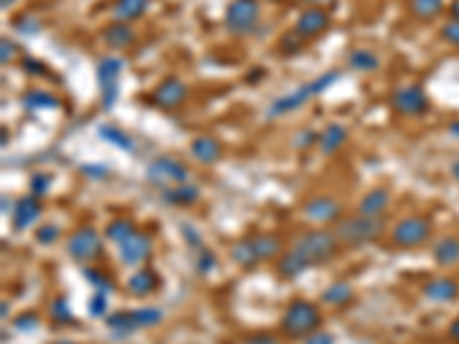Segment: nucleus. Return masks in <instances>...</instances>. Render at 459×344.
I'll return each instance as SVG.
<instances>
[{
    "mask_svg": "<svg viewBox=\"0 0 459 344\" xmlns=\"http://www.w3.org/2000/svg\"><path fill=\"white\" fill-rule=\"evenodd\" d=\"M306 262L294 253V250H290L287 255L280 257V262H278V275L285 278V280H292V278H299L303 271H306Z\"/></svg>",
    "mask_w": 459,
    "mask_h": 344,
    "instance_id": "33",
    "label": "nucleus"
},
{
    "mask_svg": "<svg viewBox=\"0 0 459 344\" xmlns=\"http://www.w3.org/2000/svg\"><path fill=\"white\" fill-rule=\"evenodd\" d=\"M303 344H335L333 342V336H328V333H312V336L306 338V342Z\"/></svg>",
    "mask_w": 459,
    "mask_h": 344,
    "instance_id": "51",
    "label": "nucleus"
},
{
    "mask_svg": "<svg viewBox=\"0 0 459 344\" xmlns=\"http://www.w3.org/2000/svg\"><path fill=\"white\" fill-rule=\"evenodd\" d=\"M81 172L90 177V179H104L108 174V168L106 165H81Z\"/></svg>",
    "mask_w": 459,
    "mask_h": 344,
    "instance_id": "49",
    "label": "nucleus"
},
{
    "mask_svg": "<svg viewBox=\"0 0 459 344\" xmlns=\"http://www.w3.org/2000/svg\"><path fill=\"white\" fill-rule=\"evenodd\" d=\"M450 172H453V177L459 182V159L457 161H453V165H450Z\"/></svg>",
    "mask_w": 459,
    "mask_h": 344,
    "instance_id": "54",
    "label": "nucleus"
},
{
    "mask_svg": "<svg viewBox=\"0 0 459 344\" xmlns=\"http://www.w3.org/2000/svg\"><path fill=\"white\" fill-rule=\"evenodd\" d=\"M422 296L431 303H450L459 296V285L453 278H434L422 287Z\"/></svg>",
    "mask_w": 459,
    "mask_h": 344,
    "instance_id": "17",
    "label": "nucleus"
},
{
    "mask_svg": "<svg viewBox=\"0 0 459 344\" xmlns=\"http://www.w3.org/2000/svg\"><path fill=\"white\" fill-rule=\"evenodd\" d=\"M53 344H76V342H69V340H60V342H53Z\"/></svg>",
    "mask_w": 459,
    "mask_h": 344,
    "instance_id": "59",
    "label": "nucleus"
},
{
    "mask_svg": "<svg viewBox=\"0 0 459 344\" xmlns=\"http://www.w3.org/2000/svg\"><path fill=\"white\" fill-rule=\"evenodd\" d=\"M106 310H108V294L106 292H97L95 296H92V301L88 305V312L92 314V317H106Z\"/></svg>",
    "mask_w": 459,
    "mask_h": 344,
    "instance_id": "42",
    "label": "nucleus"
},
{
    "mask_svg": "<svg viewBox=\"0 0 459 344\" xmlns=\"http://www.w3.org/2000/svg\"><path fill=\"white\" fill-rule=\"evenodd\" d=\"M106 239L108 241H113V244H124V241L129 237H133L136 235V225L129 218H115V220H110L108 225H106Z\"/></svg>",
    "mask_w": 459,
    "mask_h": 344,
    "instance_id": "32",
    "label": "nucleus"
},
{
    "mask_svg": "<svg viewBox=\"0 0 459 344\" xmlns=\"http://www.w3.org/2000/svg\"><path fill=\"white\" fill-rule=\"evenodd\" d=\"M251 241V246H253V253H255V257L260 259H271V257H275L280 253V248H282V244H280V239L278 237H273V235H255V237H251L248 239Z\"/></svg>",
    "mask_w": 459,
    "mask_h": 344,
    "instance_id": "29",
    "label": "nucleus"
},
{
    "mask_svg": "<svg viewBox=\"0 0 459 344\" xmlns=\"http://www.w3.org/2000/svg\"><path fill=\"white\" fill-rule=\"evenodd\" d=\"M37 326H40V317L35 312H23L14 319V328L18 333H32Z\"/></svg>",
    "mask_w": 459,
    "mask_h": 344,
    "instance_id": "43",
    "label": "nucleus"
},
{
    "mask_svg": "<svg viewBox=\"0 0 459 344\" xmlns=\"http://www.w3.org/2000/svg\"><path fill=\"white\" fill-rule=\"evenodd\" d=\"M345 141H347V129L342 124L333 122L319 134V143L317 145H319V152L324 156H333L340 147L345 145Z\"/></svg>",
    "mask_w": 459,
    "mask_h": 344,
    "instance_id": "23",
    "label": "nucleus"
},
{
    "mask_svg": "<svg viewBox=\"0 0 459 344\" xmlns=\"http://www.w3.org/2000/svg\"><path fill=\"white\" fill-rule=\"evenodd\" d=\"M181 235H184V239H186V244H189L191 248H196V250L205 248V246H202L200 232H198L196 227H191V225H186V223H184V225H181Z\"/></svg>",
    "mask_w": 459,
    "mask_h": 344,
    "instance_id": "46",
    "label": "nucleus"
},
{
    "mask_svg": "<svg viewBox=\"0 0 459 344\" xmlns=\"http://www.w3.org/2000/svg\"><path fill=\"white\" fill-rule=\"evenodd\" d=\"M352 301H354V287L345 280L330 283L326 290L321 292V303H326V305H347Z\"/></svg>",
    "mask_w": 459,
    "mask_h": 344,
    "instance_id": "27",
    "label": "nucleus"
},
{
    "mask_svg": "<svg viewBox=\"0 0 459 344\" xmlns=\"http://www.w3.org/2000/svg\"><path fill=\"white\" fill-rule=\"evenodd\" d=\"M21 104L25 110H55L60 106V101L46 90H28L21 99Z\"/></svg>",
    "mask_w": 459,
    "mask_h": 344,
    "instance_id": "26",
    "label": "nucleus"
},
{
    "mask_svg": "<svg viewBox=\"0 0 459 344\" xmlns=\"http://www.w3.org/2000/svg\"><path fill=\"white\" fill-rule=\"evenodd\" d=\"M450 12H453V18H457V21H459V0H455L453 7H450Z\"/></svg>",
    "mask_w": 459,
    "mask_h": 344,
    "instance_id": "55",
    "label": "nucleus"
},
{
    "mask_svg": "<svg viewBox=\"0 0 459 344\" xmlns=\"http://www.w3.org/2000/svg\"><path fill=\"white\" fill-rule=\"evenodd\" d=\"M303 46H306V37H301L297 30H292V32L280 37V53L282 55H297L303 51Z\"/></svg>",
    "mask_w": 459,
    "mask_h": 344,
    "instance_id": "36",
    "label": "nucleus"
},
{
    "mask_svg": "<svg viewBox=\"0 0 459 344\" xmlns=\"http://www.w3.org/2000/svg\"><path fill=\"white\" fill-rule=\"evenodd\" d=\"M340 76H342V73H340L338 69H330L326 73H321V76L308 81L306 85H299L297 90H292L290 95L273 99V104L269 106V117H282V115L292 113V110H299L301 106H306L308 101H312L317 95L326 92L333 83H338Z\"/></svg>",
    "mask_w": 459,
    "mask_h": 344,
    "instance_id": "1",
    "label": "nucleus"
},
{
    "mask_svg": "<svg viewBox=\"0 0 459 344\" xmlns=\"http://www.w3.org/2000/svg\"><path fill=\"white\" fill-rule=\"evenodd\" d=\"M101 250H104V246H101L99 232L95 227H90V225L78 227L67 239V255L73 259V262H78V264L95 262V259L101 255Z\"/></svg>",
    "mask_w": 459,
    "mask_h": 344,
    "instance_id": "8",
    "label": "nucleus"
},
{
    "mask_svg": "<svg viewBox=\"0 0 459 344\" xmlns=\"http://www.w3.org/2000/svg\"><path fill=\"white\" fill-rule=\"evenodd\" d=\"M58 239H60V227L53 225V223H46V225L37 227V232H35V241L40 246H53Z\"/></svg>",
    "mask_w": 459,
    "mask_h": 344,
    "instance_id": "38",
    "label": "nucleus"
},
{
    "mask_svg": "<svg viewBox=\"0 0 459 344\" xmlns=\"http://www.w3.org/2000/svg\"><path fill=\"white\" fill-rule=\"evenodd\" d=\"M0 5H3V9H9L14 5V0H0Z\"/></svg>",
    "mask_w": 459,
    "mask_h": 344,
    "instance_id": "56",
    "label": "nucleus"
},
{
    "mask_svg": "<svg viewBox=\"0 0 459 344\" xmlns=\"http://www.w3.org/2000/svg\"><path fill=\"white\" fill-rule=\"evenodd\" d=\"M260 21V0H232L225 9V28L232 35H251Z\"/></svg>",
    "mask_w": 459,
    "mask_h": 344,
    "instance_id": "7",
    "label": "nucleus"
},
{
    "mask_svg": "<svg viewBox=\"0 0 459 344\" xmlns=\"http://www.w3.org/2000/svg\"><path fill=\"white\" fill-rule=\"evenodd\" d=\"M145 174L156 186H179L189 182V168L179 159H172V156H156V159L147 163Z\"/></svg>",
    "mask_w": 459,
    "mask_h": 344,
    "instance_id": "9",
    "label": "nucleus"
},
{
    "mask_svg": "<svg viewBox=\"0 0 459 344\" xmlns=\"http://www.w3.org/2000/svg\"><path fill=\"white\" fill-rule=\"evenodd\" d=\"M431 257L436 259L441 266H453L459 262V239L457 237H443L439 239L434 248H431Z\"/></svg>",
    "mask_w": 459,
    "mask_h": 344,
    "instance_id": "24",
    "label": "nucleus"
},
{
    "mask_svg": "<svg viewBox=\"0 0 459 344\" xmlns=\"http://www.w3.org/2000/svg\"><path fill=\"white\" fill-rule=\"evenodd\" d=\"M126 290L131 296L138 299H145V296L154 294L159 290V273L152 271V268H138V271L126 280Z\"/></svg>",
    "mask_w": 459,
    "mask_h": 344,
    "instance_id": "19",
    "label": "nucleus"
},
{
    "mask_svg": "<svg viewBox=\"0 0 459 344\" xmlns=\"http://www.w3.org/2000/svg\"><path fill=\"white\" fill-rule=\"evenodd\" d=\"M244 344H280L278 340H275L271 333H255V336L251 338H246Z\"/></svg>",
    "mask_w": 459,
    "mask_h": 344,
    "instance_id": "50",
    "label": "nucleus"
},
{
    "mask_svg": "<svg viewBox=\"0 0 459 344\" xmlns=\"http://www.w3.org/2000/svg\"><path fill=\"white\" fill-rule=\"evenodd\" d=\"M441 37H443L448 44H453L459 49V21L457 18H453V21H448L443 28H441Z\"/></svg>",
    "mask_w": 459,
    "mask_h": 344,
    "instance_id": "44",
    "label": "nucleus"
},
{
    "mask_svg": "<svg viewBox=\"0 0 459 344\" xmlns=\"http://www.w3.org/2000/svg\"><path fill=\"white\" fill-rule=\"evenodd\" d=\"M101 37H104V42L110 46V49H126V46L133 44L136 32H133L131 25H126L122 21H113L104 28Z\"/></svg>",
    "mask_w": 459,
    "mask_h": 344,
    "instance_id": "21",
    "label": "nucleus"
},
{
    "mask_svg": "<svg viewBox=\"0 0 459 344\" xmlns=\"http://www.w3.org/2000/svg\"><path fill=\"white\" fill-rule=\"evenodd\" d=\"M51 319L55 324H60V326H69V324H73L69 301L64 299V296H58V299L51 301Z\"/></svg>",
    "mask_w": 459,
    "mask_h": 344,
    "instance_id": "35",
    "label": "nucleus"
},
{
    "mask_svg": "<svg viewBox=\"0 0 459 344\" xmlns=\"http://www.w3.org/2000/svg\"><path fill=\"white\" fill-rule=\"evenodd\" d=\"M216 268V255L211 253L209 248H202L198 250V257H196V271L202 275H209L211 271Z\"/></svg>",
    "mask_w": 459,
    "mask_h": 344,
    "instance_id": "40",
    "label": "nucleus"
},
{
    "mask_svg": "<svg viewBox=\"0 0 459 344\" xmlns=\"http://www.w3.org/2000/svg\"><path fill=\"white\" fill-rule=\"evenodd\" d=\"M429 232H431V223L422 216H407L395 223L393 227V244L400 246V248H413V246H420L425 244L429 239Z\"/></svg>",
    "mask_w": 459,
    "mask_h": 344,
    "instance_id": "10",
    "label": "nucleus"
},
{
    "mask_svg": "<svg viewBox=\"0 0 459 344\" xmlns=\"http://www.w3.org/2000/svg\"><path fill=\"white\" fill-rule=\"evenodd\" d=\"M23 71L25 73H30V76H46L49 73V69H46V64L40 62V60H35V58H23Z\"/></svg>",
    "mask_w": 459,
    "mask_h": 344,
    "instance_id": "45",
    "label": "nucleus"
},
{
    "mask_svg": "<svg viewBox=\"0 0 459 344\" xmlns=\"http://www.w3.org/2000/svg\"><path fill=\"white\" fill-rule=\"evenodd\" d=\"M340 211H342V204L335 198H330V195H315V198H310L303 204V216L312 223L335 220L340 216Z\"/></svg>",
    "mask_w": 459,
    "mask_h": 344,
    "instance_id": "14",
    "label": "nucleus"
},
{
    "mask_svg": "<svg viewBox=\"0 0 459 344\" xmlns=\"http://www.w3.org/2000/svg\"><path fill=\"white\" fill-rule=\"evenodd\" d=\"M117 255L124 266H141L152 255V239L145 232H136L133 237L117 246Z\"/></svg>",
    "mask_w": 459,
    "mask_h": 344,
    "instance_id": "13",
    "label": "nucleus"
},
{
    "mask_svg": "<svg viewBox=\"0 0 459 344\" xmlns=\"http://www.w3.org/2000/svg\"><path fill=\"white\" fill-rule=\"evenodd\" d=\"M186 95H189V88H186V83L179 81V78H165L161 81L159 85H156V90L152 92V104L156 108H161V110H174V108H179L184 101H186Z\"/></svg>",
    "mask_w": 459,
    "mask_h": 344,
    "instance_id": "12",
    "label": "nucleus"
},
{
    "mask_svg": "<svg viewBox=\"0 0 459 344\" xmlns=\"http://www.w3.org/2000/svg\"><path fill=\"white\" fill-rule=\"evenodd\" d=\"M16 51H18V46L12 40H3V44H0V62H3V64L12 62Z\"/></svg>",
    "mask_w": 459,
    "mask_h": 344,
    "instance_id": "48",
    "label": "nucleus"
},
{
    "mask_svg": "<svg viewBox=\"0 0 459 344\" xmlns=\"http://www.w3.org/2000/svg\"><path fill=\"white\" fill-rule=\"evenodd\" d=\"M124 69V60L117 55H106L97 64V81L101 90V108L113 110L119 97V73Z\"/></svg>",
    "mask_w": 459,
    "mask_h": 344,
    "instance_id": "6",
    "label": "nucleus"
},
{
    "mask_svg": "<svg viewBox=\"0 0 459 344\" xmlns=\"http://www.w3.org/2000/svg\"><path fill=\"white\" fill-rule=\"evenodd\" d=\"M51 174H46V172H35L30 177V195H35V198H44L46 193H49L51 189Z\"/></svg>",
    "mask_w": 459,
    "mask_h": 344,
    "instance_id": "41",
    "label": "nucleus"
},
{
    "mask_svg": "<svg viewBox=\"0 0 459 344\" xmlns=\"http://www.w3.org/2000/svg\"><path fill=\"white\" fill-rule=\"evenodd\" d=\"M150 3H152V0H115L110 14H113L115 21L129 23V21L141 18L147 9H150Z\"/></svg>",
    "mask_w": 459,
    "mask_h": 344,
    "instance_id": "22",
    "label": "nucleus"
},
{
    "mask_svg": "<svg viewBox=\"0 0 459 344\" xmlns=\"http://www.w3.org/2000/svg\"><path fill=\"white\" fill-rule=\"evenodd\" d=\"M230 257H232L234 262L239 266H244V268H251V266H255L257 262H260V259L255 257L253 246H251V241H248V239L237 241V244L232 246V250H230Z\"/></svg>",
    "mask_w": 459,
    "mask_h": 344,
    "instance_id": "34",
    "label": "nucleus"
},
{
    "mask_svg": "<svg viewBox=\"0 0 459 344\" xmlns=\"http://www.w3.org/2000/svg\"><path fill=\"white\" fill-rule=\"evenodd\" d=\"M319 324H321V312L317 305L310 301L297 299L282 312L280 328L285 336H290V338H308L317 331Z\"/></svg>",
    "mask_w": 459,
    "mask_h": 344,
    "instance_id": "4",
    "label": "nucleus"
},
{
    "mask_svg": "<svg viewBox=\"0 0 459 344\" xmlns=\"http://www.w3.org/2000/svg\"><path fill=\"white\" fill-rule=\"evenodd\" d=\"M315 143H319V134H315V131H301L297 136V141H294V147H297V150H308V147L315 145Z\"/></svg>",
    "mask_w": 459,
    "mask_h": 344,
    "instance_id": "47",
    "label": "nucleus"
},
{
    "mask_svg": "<svg viewBox=\"0 0 459 344\" xmlns=\"http://www.w3.org/2000/svg\"><path fill=\"white\" fill-rule=\"evenodd\" d=\"M383 227L386 223L383 218H367V216H349V218H342L335 223V237L340 244L345 246H352V248H358L363 244H370V241L379 239L383 235Z\"/></svg>",
    "mask_w": 459,
    "mask_h": 344,
    "instance_id": "3",
    "label": "nucleus"
},
{
    "mask_svg": "<svg viewBox=\"0 0 459 344\" xmlns=\"http://www.w3.org/2000/svg\"><path fill=\"white\" fill-rule=\"evenodd\" d=\"M347 62H349V67H352V69L365 71V73L376 71V69H379V64H381V60L376 58L370 49H354L352 53H349Z\"/></svg>",
    "mask_w": 459,
    "mask_h": 344,
    "instance_id": "30",
    "label": "nucleus"
},
{
    "mask_svg": "<svg viewBox=\"0 0 459 344\" xmlns=\"http://www.w3.org/2000/svg\"><path fill=\"white\" fill-rule=\"evenodd\" d=\"M83 275L88 278L90 280V285L95 287L97 292H110L113 290V285H110V280H108V275H104L99 271V268H95V266H83Z\"/></svg>",
    "mask_w": 459,
    "mask_h": 344,
    "instance_id": "37",
    "label": "nucleus"
},
{
    "mask_svg": "<svg viewBox=\"0 0 459 344\" xmlns=\"http://www.w3.org/2000/svg\"><path fill=\"white\" fill-rule=\"evenodd\" d=\"M12 25H14V30L21 32L23 37H32V35L40 32V21H37V18H32V16H28V14L16 16L14 21H12Z\"/></svg>",
    "mask_w": 459,
    "mask_h": 344,
    "instance_id": "39",
    "label": "nucleus"
},
{
    "mask_svg": "<svg viewBox=\"0 0 459 344\" xmlns=\"http://www.w3.org/2000/svg\"><path fill=\"white\" fill-rule=\"evenodd\" d=\"M191 154L202 165H214L223 156V147L214 136H198L191 141Z\"/></svg>",
    "mask_w": 459,
    "mask_h": 344,
    "instance_id": "18",
    "label": "nucleus"
},
{
    "mask_svg": "<svg viewBox=\"0 0 459 344\" xmlns=\"http://www.w3.org/2000/svg\"><path fill=\"white\" fill-rule=\"evenodd\" d=\"M161 198L168 204H193L200 198V189L193 184H179L172 186V189H163Z\"/></svg>",
    "mask_w": 459,
    "mask_h": 344,
    "instance_id": "28",
    "label": "nucleus"
},
{
    "mask_svg": "<svg viewBox=\"0 0 459 344\" xmlns=\"http://www.w3.org/2000/svg\"><path fill=\"white\" fill-rule=\"evenodd\" d=\"M7 312H9V305L7 301H3V319H7Z\"/></svg>",
    "mask_w": 459,
    "mask_h": 344,
    "instance_id": "57",
    "label": "nucleus"
},
{
    "mask_svg": "<svg viewBox=\"0 0 459 344\" xmlns=\"http://www.w3.org/2000/svg\"><path fill=\"white\" fill-rule=\"evenodd\" d=\"M328 23H330V18H328L326 9L308 7V9H303V12L297 16L294 30H297L301 37H306V40H310V37H317V35L324 32L326 28H328Z\"/></svg>",
    "mask_w": 459,
    "mask_h": 344,
    "instance_id": "15",
    "label": "nucleus"
},
{
    "mask_svg": "<svg viewBox=\"0 0 459 344\" xmlns=\"http://www.w3.org/2000/svg\"><path fill=\"white\" fill-rule=\"evenodd\" d=\"M448 134L453 138H459V119H455V122L448 126Z\"/></svg>",
    "mask_w": 459,
    "mask_h": 344,
    "instance_id": "53",
    "label": "nucleus"
},
{
    "mask_svg": "<svg viewBox=\"0 0 459 344\" xmlns=\"http://www.w3.org/2000/svg\"><path fill=\"white\" fill-rule=\"evenodd\" d=\"M40 216H42V202L40 198H35V195H23V198H18L12 207V225L16 232L35 225Z\"/></svg>",
    "mask_w": 459,
    "mask_h": 344,
    "instance_id": "16",
    "label": "nucleus"
},
{
    "mask_svg": "<svg viewBox=\"0 0 459 344\" xmlns=\"http://www.w3.org/2000/svg\"><path fill=\"white\" fill-rule=\"evenodd\" d=\"M450 338H453V340H459V317H457L453 324H450Z\"/></svg>",
    "mask_w": 459,
    "mask_h": 344,
    "instance_id": "52",
    "label": "nucleus"
},
{
    "mask_svg": "<svg viewBox=\"0 0 459 344\" xmlns=\"http://www.w3.org/2000/svg\"><path fill=\"white\" fill-rule=\"evenodd\" d=\"M391 104L402 115L418 117V115H425L427 113L429 99H427L425 90H422L420 85H404V88H398V90L393 92Z\"/></svg>",
    "mask_w": 459,
    "mask_h": 344,
    "instance_id": "11",
    "label": "nucleus"
},
{
    "mask_svg": "<svg viewBox=\"0 0 459 344\" xmlns=\"http://www.w3.org/2000/svg\"><path fill=\"white\" fill-rule=\"evenodd\" d=\"M163 319V312L159 308H138V310H124V312H115L106 317V326L113 331V336L117 340H122L126 336H131L133 331L141 328H152Z\"/></svg>",
    "mask_w": 459,
    "mask_h": 344,
    "instance_id": "5",
    "label": "nucleus"
},
{
    "mask_svg": "<svg viewBox=\"0 0 459 344\" xmlns=\"http://www.w3.org/2000/svg\"><path fill=\"white\" fill-rule=\"evenodd\" d=\"M97 136H99L104 143L113 145V147H117V150H122V152H133V150H136V145H133L131 138H129V136L122 131V129H117V126H113V124H99V126H97Z\"/></svg>",
    "mask_w": 459,
    "mask_h": 344,
    "instance_id": "25",
    "label": "nucleus"
},
{
    "mask_svg": "<svg viewBox=\"0 0 459 344\" xmlns=\"http://www.w3.org/2000/svg\"><path fill=\"white\" fill-rule=\"evenodd\" d=\"M338 246H340V241L333 230H310L294 241L292 250L310 268V266H321V264L330 262L338 253Z\"/></svg>",
    "mask_w": 459,
    "mask_h": 344,
    "instance_id": "2",
    "label": "nucleus"
},
{
    "mask_svg": "<svg viewBox=\"0 0 459 344\" xmlns=\"http://www.w3.org/2000/svg\"><path fill=\"white\" fill-rule=\"evenodd\" d=\"M409 12L420 21H431L443 12V0H409Z\"/></svg>",
    "mask_w": 459,
    "mask_h": 344,
    "instance_id": "31",
    "label": "nucleus"
},
{
    "mask_svg": "<svg viewBox=\"0 0 459 344\" xmlns=\"http://www.w3.org/2000/svg\"><path fill=\"white\" fill-rule=\"evenodd\" d=\"M301 3H326V0H301Z\"/></svg>",
    "mask_w": 459,
    "mask_h": 344,
    "instance_id": "58",
    "label": "nucleus"
},
{
    "mask_svg": "<svg viewBox=\"0 0 459 344\" xmlns=\"http://www.w3.org/2000/svg\"><path fill=\"white\" fill-rule=\"evenodd\" d=\"M391 202V193L386 189H372L363 195V200L358 202V216H367V218H379L383 216V211L388 209Z\"/></svg>",
    "mask_w": 459,
    "mask_h": 344,
    "instance_id": "20",
    "label": "nucleus"
}]
</instances>
